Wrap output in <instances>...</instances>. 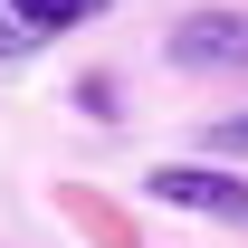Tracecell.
<instances>
[{
	"label": "cell",
	"mask_w": 248,
	"mask_h": 248,
	"mask_svg": "<svg viewBox=\"0 0 248 248\" xmlns=\"http://www.w3.org/2000/svg\"><path fill=\"white\" fill-rule=\"evenodd\" d=\"M143 191H153V201H172V210H191V219L248 229V182H239V172H210V162H153V172H143Z\"/></svg>",
	"instance_id": "1"
},
{
	"label": "cell",
	"mask_w": 248,
	"mask_h": 248,
	"mask_svg": "<svg viewBox=\"0 0 248 248\" xmlns=\"http://www.w3.org/2000/svg\"><path fill=\"white\" fill-rule=\"evenodd\" d=\"M19 19H29L38 38H58V29H77V19H105V0H10Z\"/></svg>",
	"instance_id": "3"
},
{
	"label": "cell",
	"mask_w": 248,
	"mask_h": 248,
	"mask_svg": "<svg viewBox=\"0 0 248 248\" xmlns=\"http://www.w3.org/2000/svg\"><path fill=\"white\" fill-rule=\"evenodd\" d=\"M172 58L182 67H248V10H201L172 29Z\"/></svg>",
	"instance_id": "2"
},
{
	"label": "cell",
	"mask_w": 248,
	"mask_h": 248,
	"mask_svg": "<svg viewBox=\"0 0 248 248\" xmlns=\"http://www.w3.org/2000/svg\"><path fill=\"white\" fill-rule=\"evenodd\" d=\"M219 143H229V153H248V115H229V124H219Z\"/></svg>",
	"instance_id": "5"
},
{
	"label": "cell",
	"mask_w": 248,
	"mask_h": 248,
	"mask_svg": "<svg viewBox=\"0 0 248 248\" xmlns=\"http://www.w3.org/2000/svg\"><path fill=\"white\" fill-rule=\"evenodd\" d=\"M29 48H38V29L10 10V0H0V67H10V58H29Z\"/></svg>",
	"instance_id": "4"
}]
</instances>
